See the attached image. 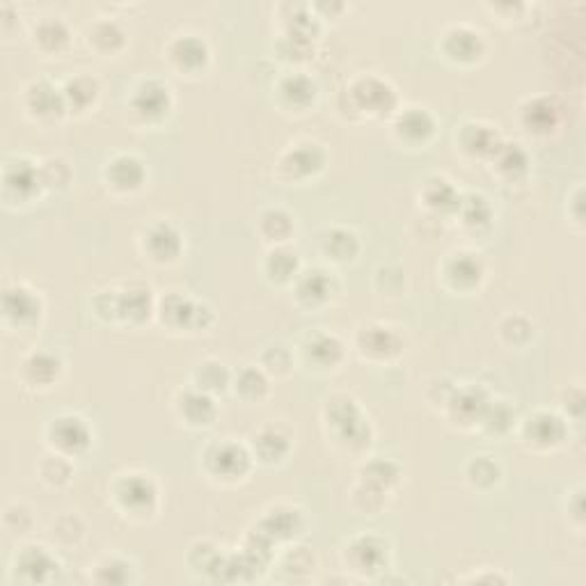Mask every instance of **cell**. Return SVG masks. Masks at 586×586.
Listing matches in <instances>:
<instances>
[{"mask_svg": "<svg viewBox=\"0 0 586 586\" xmlns=\"http://www.w3.org/2000/svg\"><path fill=\"white\" fill-rule=\"evenodd\" d=\"M323 429L337 452L367 459L373 444V429L360 401L351 394H332L323 405Z\"/></svg>", "mask_w": 586, "mask_h": 586, "instance_id": "obj_1", "label": "cell"}, {"mask_svg": "<svg viewBox=\"0 0 586 586\" xmlns=\"http://www.w3.org/2000/svg\"><path fill=\"white\" fill-rule=\"evenodd\" d=\"M339 111L353 122L390 120L399 111L394 85L378 74H358L339 96Z\"/></svg>", "mask_w": 586, "mask_h": 586, "instance_id": "obj_2", "label": "cell"}, {"mask_svg": "<svg viewBox=\"0 0 586 586\" xmlns=\"http://www.w3.org/2000/svg\"><path fill=\"white\" fill-rule=\"evenodd\" d=\"M156 302L158 298L150 285L126 282L122 287L96 294L92 309L101 321L137 328L156 317Z\"/></svg>", "mask_w": 586, "mask_h": 586, "instance_id": "obj_3", "label": "cell"}, {"mask_svg": "<svg viewBox=\"0 0 586 586\" xmlns=\"http://www.w3.org/2000/svg\"><path fill=\"white\" fill-rule=\"evenodd\" d=\"M109 497L122 518L131 523H150L152 518H156L161 506V491L156 479L137 470L117 474L109 489Z\"/></svg>", "mask_w": 586, "mask_h": 586, "instance_id": "obj_4", "label": "cell"}, {"mask_svg": "<svg viewBox=\"0 0 586 586\" xmlns=\"http://www.w3.org/2000/svg\"><path fill=\"white\" fill-rule=\"evenodd\" d=\"M204 476L216 486H238L250 476L255 459L248 442L220 438L209 442L199 454Z\"/></svg>", "mask_w": 586, "mask_h": 586, "instance_id": "obj_5", "label": "cell"}, {"mask_svg": "<svg viewBox=\"0 0 586 586\" xmlns=\"http://www.w3.org/2000/svg\"><path fill=\"white\" fill-rule=\"evenodd\" d=\"M328 165V152L312 137H298L275 158L273 177L282 186H305L315 182Z\"/></svg>", "mask_w": 586, "mask_h": 586, "instance_id": "obj_6", "label": "cell"}, {"mask_svg": "<svg viewBox=\"0 0 586 586\" xmlns=\"http://www.w3.org/2000/svg\"><path fill=\"white\" fill-rule=\"evenodd\" d=\"M175 109V94L172 88L161 79L137 81L126 96V115L128 122L137 128H158L167 122Z\"/></svg>", "mask_w": 586, "mask_h": 586, "instance_id": "obj_7", "label": "cell"}, {"mask_svg": "<svg viewBox=\"0 0 586 586\" xmlns=\"http://www.w3.org/2000/svg\"><path fill=\"white\" fill-rule=\"evenodd\" d=\"M521 444L532 454H555L570 440V422L559 410H534L515 429Z\"/></svg>", "mask_w": 586, "mask_h": 586, "instance_id": "obj_8", "label": "cell"}, {"mask_svg": "<svg viewBox=\"0 0 586 586\" xmlns=\"http://www.w3.org/2000/svg\"><path fill=\"white\" fill-rule=\"evenodd\" d=\"M158 323L177 335H199L214 326L212 307L182 291H167L156 302Z\"/></svg>", "mask_w": 586, "mask_h": 586, "instance_id": "obj_9", "label": "cell"}, {"mask_svg": "<svg viewBox=\"0 0 586 586\" xmlns=\"http://www.w3.org/2000/svg\"><path fill=\"white\" fill-rule=\"evenodd\" d=\"M390 541L381 534L362 532L343 543L339 559L347 573L360 579H373L390 566Z\"/></svg>", "mask_w": 586, "mask_h": 586, "instance_id": "obj_10", "label": "cell"}, {"mask_svg": "<svg viewBox=\"0 0 586 586\" xmlns=\"http://www.w3.org/2000/svg\"><path fill=\"white\" fill-rule=\"evenodd\" d=\"M353 349L362 362L383 367L405 353V337L392 323L367 321L353 335Z\"/></svg>", "mask_w": 586, "mask_h": 586, "instance_id": "obj_11", "label": "cell"}, {"mask_svg": "<svg viewBox=\"0 0 586 586\" xmlns=\"http://www.w3.org/2000/svg\"><path fill=\"white\" fill-rule=\"evenodd\" d=\"M298 364L309 373L328 376L337 373L349 358V349L343 339L330 330H309L300 337L296 347Z\"/></svg>", "mask_w": 586, "mask_h": 586, "instance_id": "obj_12", "label": "cell"}, {"mask_svg": "<svg viewBox=\"0 0 586 586\" xmlns=\"http://www.w3.org/2000/svg\"><path fill=\"white\" fill-rule=\"evenodd\" d=\"M294 302L309 315H321L341 298V282L323 266L302 268L291 285Z\"/></svg>", "mask_w": 586, "mask_h": 586, "instance_id": "obj_13", "label": "cell"}, {"mask_svg": "<svg viewBox=\"0 0 586 586\" xmlns=\"http://www.w3.org/2000/svg\"><path fill=\"white\" fill-rule=\"evenodd\" d=\"M438 53L446 64L474 66L489 55L486 34L470 23H452L440 34Z\"/></svg>", "mask_w": 586, "mask_h": 586, "instance_id": "obj_14", "label": "cell"}, {"mask_svg": "<svg viewBox=\"0 0 586 586\" xmlns=\"http://www.w3.org/2000/svg\"><path fill=\"white\" fill-rule=\"evenodd\" d=\"M440 282L456 296H472L486 282V261L474 250H454L446 255L438 268Z\"/></svg>", "mask_w": 586, "mask_h": 586, "instance_id": "obj_15", "label": "cell"}, {"mask_svg": "<svg viewBox=\"0 0 586 586\" xmlns=\"http://www.w3.org/2000/svg\"><path fill=\"white\" fill-rule=\"evenodd\" d=\"M44 442L51 452H58L66 459H83L94 442V431L83 420L81 415H74V412H62V415H55L47 429H44Z\"/></svg>", "mask_w": 586, "mask_h": 586, "instance_id": "obj_16", "label": "cell"}, {"mask_svg": "<svg viewBox=\"0 0 586 586\" xmlns=\"http://www.w3.org/2000/svg\"><path fill=\"white\" fill-rule=\"evenodd\" d=\"M493 394L484 385H474V383H463L454 388L452 397L446 399L442 415L461 433H476L481 420H484V412L491 403Z\"/></svg>", "mask_w": 586, "mask_h": 586, "instance_id": "obj_17", "label": "cell"}, {"mask_svg": "<svg viewBox=\"0 0 586 586\" xmlns=\"http://www.w3.org/2000/svg\"><path fill=\"white\" fill-rule=\"evenodd\" d=\"M390 135L403 150H426L438 135V120L424 106H399L390 117Z\"/></svg>", "mask_w": 586, "mask_h": 586, "instance_id": "obj_18", "label": "cell"}, {"mask_svg": "<svg viewBox=\"0 0 586 586\" xmlns=\"http://www.w3.org/2000/svg\"><path fill=\"white\" fill-rule=\"evenodd\" d=\"M40 163H34L28 156H17L8 161L3 167V199L6 206H30L44 195Z\"/></svg>", "mask_w": 586, "mask_h": 586, "instance_id": "obj_19", "label": "cell"}, {"mask_svg": "<svg viewBox=\"0 0 586 586\" xmlns=\"http://www.w3.org/2000/svg\"><path fill=\"white\" fill-rule=\"evenodd\" d=\"M19 101L25 117L40 126H53L66 117L62 85H55L49 79H34L25 83Z\"/></svg>", "mask_w": 586, "mask_h": 586, "instance_id": "obj_20", "label": "cell"}, {"mask_svg": "<svg viewBox=\"0 0 586 586\" xmlns=\"http://www.w3.org/2000/svg\"><path fill=\"white\" fill-rule=\"evenodd\" d=\"M163 60L172 72L195 79L202 76L212 64V49L195 32H182L172 38L163 49Z\"/></svg>", "mask_w": 586, "mask_h": 586, "instance_id": "obj_21", "label": "cell"}, {"mask_svg": "<svg viewBox=\"0 0 586 586\" xmlns=\"http://www.w3.org/2000/svg\"><path fill=\"white\" fill-rule=\"evenodd\" d=\"M137 248H141V255L150 264L172 266L182 259L186 244H184V234L175 223L158 218L143 229L141 238H137Z\"/></svg>", "mask_w": 586, "mask_h": 586, "instance_id": "obj_22", "label": "cell"}, {"mask_svg": "<svg viewBox=\"0 0 586 586\" xmlns=\"http://www.w3.org/2000/svg\"><path fill=\"white\" fill-rule=\"evenodd\" d=\"M521 128L532 137H549L559 131L564 124V106L562 101L553 94H536L521 101L515 111Z\"/></svg>", "mask_w": 586, "mask_h": 586, "instance_id": "obj_23", "label": "cell"}, {"mask_svg": "<svg viewBox=\"0 0 586 586\" xmlns=\"http://www.w3.org/2000/svg\"><path fill=\"white\" fill-rule=\"evenodd\" d=\"M101 182L109 193L117 197H131L141 193L147 184V165L135 154H113L101 169Z\"/></svg>", "mask_w": 586, "mask_h": 586, "instance_id": "obj_24", "label": "cell"}, {"mask_svg": "<svg viewBox=\"0 0 586 586\" xmlns=\"http://www.w3.org/2000/svg\"><path fill=\"white\" fill-rule=\"evenodd\" d=\"M44 317L42 296L28 285H10L3 294V323L8 330H32Z\"/></svg>", "mask_w": 586, "mask_h": 586, "instance_id": "obj_25", "label": "cell"}, {"mask_svg": "<svg viewBox=\"0 0 586 586\" xmlns=\"http://www.w3.org/2000/svg\"><path fill=\"white\" fill-rule=\"evenodd\" d=\"M319 99V85L315 79L305 74L302 69H294V72L282 74L275 81V101L285 113L302 115L315 109Z\"/></svg>", "mask_w": 586, "mask_h": 586, "instance_id": "obj_26", "label": "cell"}, {"mask_svg": "<svg viewBox=\"0 0 586 586\" xmlns=\"http://www.w3.org/2000/svg\"><path fill=\"white\" fill-rule=\"evenodd\" d=\"M172 410H175V418L179 424L193 431L212 429L218 420V403L216 397L195 390L193 385L182 388L175 399H172Z\"/></svg>", "mask_w": 586, "mask_h": 586, "instance_id": "obj_27", "label": "cell"}, {"mask_svg": "<svg viewBox=\"0 0 586 586\" xmlns=\"http://www.w3.org/2000/svg\"><path fill=\"white\" fill-rule=\"evenodd\" d=\"M60 559L47 545H23L12 562V579L25 584H49L60 573Z\"/></svg>", "mask_w": 586, "mask_h": 586, "instance_id": "obj_28", "label": "cell"}, {"mask_svg": "<svg viewBox=\"0 0 586 586\" xmlns=\"http://www.w3.org/2000/svg\"><path fill=\"white\" fill-rule=\"evenodd\" d=\"M491 177L502 186H521L527 182L532 172V156L521 143L502 141L497 150L486 161Z\"/></svg>", "mask_w": 586, "mask_h": 586, "instance_id": "obj_29", "label": "cell"}, {"mask_svg": "<svg viewBox=\"0 0 586 586\" xmlns=\"http://www.w3.org/2000/svg\"><path fill=\"white\" fill-rule=\"evenodd\" d=\"M62 360L51 351H30L21 358L17 367V378L21 388L30 392H49L62 378Z\"/></svg>", "mask_w": 586, "mask_h": 586, "instance_id": "obj_30", "label": "cell"}, {"mask_svg": "<svg viewBox=\"0 0 586 586\" xmlns=\"http://www.w3.org/2000/svg\"><path fill=\"white\" fill-rule=\"evenodd\" d=\"M504 141L500 128L484 120H465L456 126L454 143L456 150L470 161H489L497 145Z\"/></svg>", "mask_w": 586, "mask_h": 586, "instance_id": "obj_31", "label": "cell"}, {"mask_svg": "<svg viewBox=\"0 0 586 586\" xmlns=\"http://www.w3.org/2000/svg\"><path fill=\"white\" fill-rule=\"evenodd\" d=\"M255 530H259L275 547L280 543H296L307 532L305 511L298 506L278 504L261 515Z\"/></svg>", "mask_w": 586, "mask_h": 586, "instance_id": "obj_32", "label": "cell"}, {"mask_svg": "<svg viewBox=\"0 0 586 586\" xmlns=\"http://www.w3.org/2000/svg\"><path fill=\"white\" fill-rule=\"evenodd\" d=\"M248 446H250L255 463L275 467V465H282L289 459L294 450V435L285 426L268 422L253 433V438L248 440Z\"/></svg>", "mask_w": 586, "mask_h": 586, "instance_id": "obj_33", "label": "cell"}, {"mask_svg": "<svg viewBox=\"0 0 586 586\" xmlns=\"http://www.w3.org/2000/svg\"><path fill=\"white\" fill-rule=\"evenodd\" d=\"M83 42L96 58H117L128 47L126 28L113 17H99L85 25Z\"/></svg>", "mask_w": 586, "mask_h": 586, "instance_id": "obj_34", "label": "cell"}, {"mask_svg": "<svg viewBox=\"0 0 586 586\" xmlns=\"http://www.w3.org/2000/svg\"><path fill=\"white\" fill-rule=\"evenodd\" d=\"M317 248L326 264L347 266L360 257L362 240L356 229L343 227V225H332L319 232Z\"/></svg>", "mask_w": 586, "mask_h": 586, "instance_id": "obj_35", "label": "cell"}, {"mask_svg": "<svg viewBox=\"0 0 586 586\" xmlns=\"http://www.w3.org/2000/svg\"><path fill=\"white\" fill-rule=\"evenodd\" d=\"M30 44L44 58H60L74 44V32L62 17H42L30 28Z\"/></svg>", "mask_w": 586, "mask_h": 586, "instance_id": "obj_36", "label": "cell"}, {"mask_svg": "<svg viewBox=\"0 0 586 586\" xmlns=\"http://www.w3.org/2000/svg\"><path fill=\"white\" fill-rule=\"evenodd\" d=\"M418 197H420L424 214L440 218V220L454 218L459 204H461V193L450 179L442 175L426 177L418 191Z\"/></svg>", "mask_w": 586, "mask_h": 586, "instance_id": "obj_37", "label": "cell"}, {"mask_svg": "<svg viewBox=\"0 0 586 586\" xmlns=\"http://www.w3.org/2000/svg\"><path fill=\"white\" fill-rule=\"evenodd\" d=\"M296 218L282 206H266L255 218V232L266 248L291 246L296 236Z\"/></svg>", "mask_w": 586, "mask_h": 586, "instance_id": "obj_38", "label": "cell"}, {"mask_svg": "<svg viewBox=\"0 0 586 586\" xmlns=\"http://www.w3.org/2000/svg\"><path fill=\"white\" fill-rule=\"evenodd\" d=\"M101 92H103L101 81L88 72H81L72 79H66L62 83L66 115L85 117V115L94 113V109L99 106V101H101Z\"/></svg>", "mask_w": 586, "mask_h": 586, "instance_id": "obj_39", "label": "cell"}, {"mask_svg": "<svg viewBox=\"0 0 586 586\" xmlns=\"http://www.w3.org/2000/svg\"><path fill=\"white\" fill-rule=\"evenodd\" d=\"M302 270L300 255L291 246L280 248H268L261 259V273L264 278L275 287H291Z\"/></svg>", "mask_w": 586, "mask_h": 586, "instance_id": "obj_40", "label": "cell"}, {"mask_svg": "<svg viewBox=\"0 0 586 586\" xmlns=\"http://www.w3.org/2000/svg\"><path fill=\"white\" fill-rule=\"evenodd\" d=\"M270 378L259 364H246L232 376L229 392L248 405H259L270 397Z\"/></svg>", "mask_w": 586, "mask_h": 586, "instance_id": "obj_41", "label": "cell"}, {"mask_svg": "<svg viewBox=\"0 0 586 586\" xmlns=\"http://www.w3.org/2000/svg\"><path fill=\"white\" fill-rule=\"evenodd\" d=\"M454 218L463 232L484 234L493 227L495 212H493L491 199L486 195L465 193V195H461V204H459Z\"/></svg>", "mask_w": 586, "mask_h": 586, "instance_id": "obj_42", "label": "cell"}, {"mask_svg": "<svg viewBox=\"0 0 586 586\" xmlns=\"http://www.w3.org/2000/svg\"><path fill=\"white\" fill-rule=\"evenodd\" d=\"M504 479L502 463L491 454H474L465 463V484L474 493H493Z\"/></svg>", "mask_w": 586, "mask_h": 586, "instance_id": "obj_43", "label": "cell"}, {"mask_svg": "<svg viewBox=\"0 0 586 586\" xmlns=\"http://www.w3.org/2000/svg\"><path fill=\"white\" fill-rule=\"evenodd\" d=\"M234 371L218 358H206L197 362L191 371V385L199 392L218 397L229 390Z\"/></svg>", "mask_w": 586, "mask_h": 586, "instance_id": "obj_44", "label": "cell"}, {"mask_svg": "<svg viewBox=\"0 0 586 586\" xmlns=\"http://www.w3.org/2000/svg\"><path fill=\"white\" fill-rule=\"evenodd\" d=\"M401 479H403V470L399 467V463H394L390 459L373 456L360 465L356 481H362V484H367L371 489L394 495V491L401 484Z\"/></svg>", "mask_w": 586, "mask_h": 586, "instance_id": "obj_45", "label": "cell"}, {"mask_svg": "<svg viewBox=\"0 0 586 586\" xmlns=\"http://www.w3.org/2000/svg\"><path fill=\"white\" fill-rule=\"evenodd\" d=\"M518 412H515V405L506 399H497L493 397L486 412H484V420L479 424L476 433H484L489 438H506L511 433H515L518 429Z\"/></svg>", "mask_w": 586, "mask_h": 586, "instance_id": "obj_46", "label": "cell"}, {"mask_svg": "<svg viewBox=\"0 0 586 586\" xmlns=\"http://www.w3.org/2000/svg\"><path fill=\"white\" fill-rule=\"evenodd\" d=\"M257 364L264 369L270 381H285L298 367L296 349H291L285 341H273L261 349Z\"/></svg>", "mask_w": 586, "mask_h": 586, "instance_id": "obj_47", "label": "cell"}, {"mask_svg": "<svg viewBox=\"0 0 586 586\" xmlns=\"http://www.w3.org/2000/svg\"><path fill=\"white\" fill-rule=\"evenodd\" d=\"M90 579L96 584H133L137 582V566L128 557L106 555L90 566Z\"/></svg>", "mask_w": 586, "mask_h": 586, "instance_id": "obj_48", "label": "cell"}, {"mask_svg": "<svg viewBox=\"0 0 586 586\" xmlns=\"http://www.w3.org/2000/svg\"><path fill=\"white\" fill-rule=\"evenodd\" d=\"M34 472H38V479L51 491H62L74 479V461L66 459L58 452H47L38 465H34Z\"/></svg>", "mask_w": 586, "mask_h": 586, "instance_id": "obj_49", "label": "cell"}, {"mask_svg": "<svg viewBox=\"0 0 586 586\" xmlns=\"http://www.w3.org/2000/svg\"><path fill=\"white\" fill-rule=\"evenodd\" d=\"M534 335H536L534 321L521 312L504 315L497 323V337L504 347L511 351L527 349L530 343L534 341Z\"/></svg>", "mask_w": 586, "mask_h": 586, "instance_id": "obj_50", "label": "cell"}, {"mask_svg": "<svg viewBox=\"0 0 586 586\" xmlns=\"http://www.w3.org/2000/svg\"><path fill=\"white\" fill-rule=\"evenodd\" d=\"M51 541L62 549H74L79 547L88 536V523L83 515L74 511H64L62 515L51 523Z\"/></svg>", "mask_w": 586, "mask_h": 586, "instance_id": "obj_51", "label": "cell"}, {"mask_svg": "<svg viewBox=\"0 0 586 586\" xmlns=\"http://www.w3.org/2000/svg\"><path fill=\"white\" fill-rule=\"evenodd\" d=\"M392 495L371 489L362 481H356L353 489H351V506L358 515H369V518H376V515H381L388 508V500Z\"/></svg>", "mask_w": 586, "mask_h": 586, "instance_id": "obj_52", "label": "cell"}, {"mask_svg": "<svg viewBox=\"0 0 586 586\" xmlns=\"http://www.w3.org/2000/svg\"><path fill=\"white\" fill-rule=\"evenodd\" d=\"M40 172H42V184L47 193L66 191L74 177L72 165H69V161H64L62 156H49L40 161Z\"/></svg>", "mask_w": 586, "mask_h": 586, "instance_id": "obj_53", "label": "cell"}, {"mask_svg": "<svg viewBox=\"0 0 586 586\" xmlns=\"http://www.w3.org/2000/svg\"><path fill=\"white\" fill-rule=\"evenodd\" d=\"M280 568L291 575V577H300V575H309V570L317 568V557L309 553L307 547L291 543L287 549H282L280 555Z\"/></svg>", "mask_w": 586, "mask_h": 586, "instance_id": "obj_54", "label": "cell"}, {"mask_svg": "<svg viewBox=\"0 0 586 586\" xmlns=\"http://www.w3.org/2000/svg\"><path fill=\"white\" fill-rule=\"evenodd\" d=\"M3 527L10 536H28L34 530V515L32 508L23 502H12L3 511Z\"/></svg>", "mask_w": 586, "mask_h": 586, "instance_id": "obj_55", "label": "cell"}, {"mask_svg": "<svg viewBox=\"0 0 586 586\" xmlns=\"http://www.w3.org/2000/svg\"><path fill=\"white\" fill-rule=\"evenodd\" d=\"M376 291L385 298H401L405 294V273L399 266H381L373 275Z\"/></svg>", "mask_w": 586, "mask_h": 586, "instance_id": "obj_56", "label": "cell"}, {"mask_svg": "<svg viewBox=\"0 0 586 586\" xmlns=\"http://www.w3.org/2000/svg\"><path fill=\"white\" fill-rule=\"evenodd\" d=\"M559 412L568 422H575V424L582 422V415H584V392H582L579 385H568V390L562 394Z\"/></svg>", "mask_w": 586, "mask_h": 586, "instance_id": "obj_57", "label": "cell"}, {"mask_svg": "<svg viewBox=\"0 0 586 586\" xmlns=\"http://www.w3.org/2000/svg\"><path fill=\"white\" fill-rule=\"evenodd\" d=\"M566 495H568V504H566L568 525H573L582 534V530H584V502H582L584 489H582V484H577L575 491L566 493Z\"/></svg>", "mask_w": 586, "mask_h": 586, "instance_id": "obj_58", "label": "cell"}, {"mask_svg": "<svg viewBox=\"0 0 586 586\" xmlns=\"http://www.w3.org/2000/svg\"><path fill=\"white\" fill-rule=\"evenodd\" d=\"M486 12H491L493 17H497V21H506V23H515V21H523L530 6H523V3H500V6H484Z\"/></svg>", "mask_w": 586, "mask_h": 586, "instance_id": "obj_59", "label": "cell"}, {"mask_svg": "<svg viewBox=\"0 0 586 586\" xmlns=\"http://www.w3.org/2000/svg\"><path fill=\"white\" fill-rule=\"evenodd\" d=\"M573 195H575V199H573L570 195H568V199H566V202H568L566 206H573V214H568V220L577 225V232H582V229H584V214H582V184L575 186Z\"/></svg>", "mask_w": 586, "mask_h": 586, "instance_id": "obj_60", "label": "cell"}, {"mask_svg": "<svg viewBox=\"0 0 586 586\" xmlns=\"http://www.w3.org/2000/svg\"><path fill=\"white\" fill-rule=\"evenodd\" d=\"M491 573H474L470 577H461V582H489V584H495V582H508L506 575L497 573L495 568H489Z\"/></svg>", "mask_w": 586, "mask_h": 586, "instance_id": "obj_61", "label": "cell"}]
</instances>
